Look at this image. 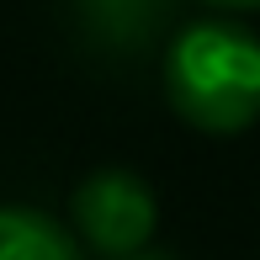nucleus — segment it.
<instances>
[{
    "mask_svg": "<svg viewBox=\"0 0 260 260\" xmlns=\"http://www.w3.org/2000/svg\"><path fill=\"white\" fill-rule=\"evenodd\" d=\"M165 101L186 127L234 138L260 122V38L234 16H202L165 38Z\"/></svg>",
    "mask_w": 260,
    "mask_h": 260,
    "instance_id": "nucleus-1",
    "label": "nucleus"
},
{
    "mask_svg": "<svg viewBox=\"0 0 260 260\" xmlns=\"http://www.w3.org/2000/svg\"><path fill=\"white\" fill-rule=\"evenodd\" d=\"M69 229L80 234L90 255L122 260L133 250H149L159 234V197L127 165H101L69 191Z\"/></svg>",
    "mask_w": 260,
    "mask_h": 260,
    "instance_id": "nucleus-2",
    "label": "nucleus"
},
{
    "mask_svg": "<svg viewBox=\"0 0 260 260\" xmlns=\"http://www.w3.org/2000/svg\"><path fill=\"white\" fill-rule=\"evenodd\" d=\"M69 32L96 58H144L165 43L175 0H64Z\"/></svg>",
    "mask_w": 260,
    "mask_h": 260,
    "instance_id": "nucleus-3",
    "label": "nucleus"
},
{
    "mask_svg": "<svg viewBox=\"0 0 260 260\" xmlns=\"http://www.w3.org/2000/svg\"><path fill=\"white\" fill-rule=\"evenodd\" d=\"M90 250L64 218L32 202H0V260H85Z\"/></svg>",
    "mask_w": 260,
    "mask_h": 260,
    "instance_id": "nucleus-4",
    "label": "nucleus"
},
{
    "mask_svg": "<svg viewBox=\"0 0 260 260\" xmlns=\"http://www.w3.org/2000/svg\"><path fill=\"white\" fill-rule=\"evenodd\" d=\"M212 11H229V16H244V11H260V0H207Z\"/></svg>",
    "mask_w": 260,
    "mask_h": 260,
    "instance_id": "nucleus-5",
    "label": "nucleus"
},
{
    "mask_svg": "<svg viewBox=\"0 0 260 260\" xmlns=\"http://www.w3.org/2000/svg\"><path fill=\"white\" fill-rule=\"evenodd\" d=\"M122 260H175V255H165V250H154V244H149V250H133V255H122Z\"/></svg>",
    "mask_w": 260,
    "mask_h": 260,
    "instance_id": "nucleus-6",
    "label": "nucleus"
}]
</instances>
